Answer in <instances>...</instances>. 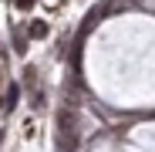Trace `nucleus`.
Returning <instances> with one entry per match:
<instances>
[{"instance_id": "nucleus-1", "label": "nucleus", "mask_w": 155, "mask_h": 152, "mask_svg": "<svg viewBox=\"0 0 155 152\" xmlns=\"http://www.w3.org/2000/svg\"><path fill=\"white\" fill-rule=\"evenodd\" d=\"M31 37H47V24L44 20H34L31 24Z\"/></svg>"}, {"instance_id": "nucleus-2", "label": "nucleus", "mask_w": 155, "mask_h": 152, "mask_svg": "<svg viewBox=\"0 0 155 152\" xmlns=\"http://www.w3.org/2000/svg\"><path fill=\"white\" fill-rule=\"evenodd\" d=\"M14 4H17V10H31V7L37 4V0H14Z\"/></svg>"}, {"instance_id": "nucleus-3", "label": "nucleus", "mask_w": 155, "mask_h": 152, "mask_svg": "<svg viewBox=\"0 0 155 152\" xmlns=\"http://www.w3.org/2000/svg\"><path fill=\"white\" fill-rule=\"evenodd\" d=\"M0 81H4V58H0Z\"/></svg>"}]
</instances>
